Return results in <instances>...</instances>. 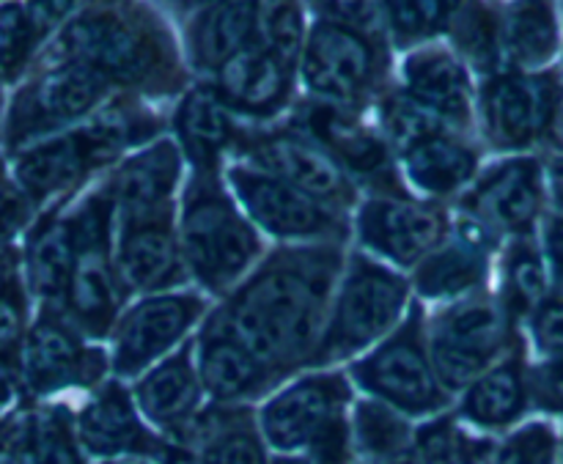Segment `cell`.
I'll return each mask as SVG.
<instances>
[{
	"instance_id": "obj_59",
	"label": "cell",
	"mask_w": 563,
	"mask_h": 464,
	"mask_svg": "<svg viewBox=\"0 0 563 464\" xmlns=\"http://www.w3.org/2000/svg\"><path fill=\"white\" fill-rule=\"evenodd\" d=\"M275 464H306L302 460H284V462H275Z\"/></svg>"
},
{
	"instance_id": "obj_48",
	"label": "cell",
	"mask_w": 563,
	"mask_h": 464,
	"mask_svg": "<svg viewBox=\"0 0 563 464\" xmlns=\"http://www.w3.org/2000/svg\"><path fill=\"white\" fill-rule=\"evenodd\" d=\"M27 209H31V201H27V196L20 187L5 185L0 190V251L22 229V223L27 218Z\"/></svg>"
},
{
	"instance_id": "obj_58",
	"label": "cell",
	"mask_w": 563,
	"mask_h": 464,
	"mask_svg": "<svg viewBox=\"0 0 563 464\" xmlns=\"http://www.w3.org/2000/svg\"><path fill=\"white\" fill-rule=\"evenodd\" d=\"M5 185H9V181H5V170H3V163H0V190H3Z\"/></svg>"
},
{
	"instance_id": "obj_23",
	"label": "cell",
	"mask_w": 563,
	"mask_h": 464,
	"mask_svg": "<svg viewBox=\"0 0 563 464\" xmlns=\"http://www.w3.org/2000/svg\"><path fill=\"white\" fill-rule=\"evenodd\" d=\"M99 159L104 157L88 130L66 132L22 148L16 154L14 179L27 201H47L58 192L71 190Z\"/></svg>"
},
{
	"instance_id": "obj_53",
	"label": "cell",
	"mask_w": 563,
	"mask_h": 464,
	"mask_svg": "<svg viewBox=\"0 0 563 464\" xmlns=\"http://www.w3.org/2000/svg\"><path fill=\"white\" fill-rule=\"evenodd\" d=\"M550 192H553V201L563 209V159L550 170Z\"/></svg>"
},
{
	"instance_id": "obj_21",
	"label": "cell",
	"mask_w": 563,
	"mask_h": 464,
	"mask_svg": "<svg viewBox=\"0 0 563 464\" xmlns=\"http://www.w3.org/2000/svg\"><path fill=\"white\" fill-rule=\"evenodd\" d=\"M550 80L533 75H506L489 82L484 115L493 141L504 148H522L550 126L555 110Z\"/></svg>"
},
{
	"instance_id": "obj_29",
	"label": "cell",
	"mask_w": 563,
	"mask_h": 464,
	"mask_svg": "<svg viewBox=\"0 0 563 464\" xmlns=\"http://www.w3.org/2000/svg\"><path fill=\"white\" fill-rule=\"evenodd\" d=\"M407 93L440 119H465L471 110V80L456 58L438 49L410 55L405 64Z\"/></svg>"
},
{
	"instance_id": "obj_46",
	"label": "cell",
	"mask_w": 563,
	"mask_h": 464,
	"mask_svg": "<svg viewBox=\"0 0 563 464\" xmlns=\"http://www.w3.org/2000/svg\"><path fill=\"white\" fill-rule=\"evenodd\" d=\"M317 3L330 16V22L363 33V36L377 33L383 25V0H317Z\"/></svg>"
},
{
	"instance_id": "obj_1",
	"label": "cell",
	"mask_w": 563,
	"mask_h": 464,
	"mask_svg": "<svg viewBox=\"0 0 563 464\" xmlns=\"http://www.w3.org/2000/svg\"><path fill=\"white\" fill-rule=\"evenodd\" d=\"M339 273L335 247L275 253L236 286L220 319L269 372L286 374L311 363L328 328Z\"/></svg>"
},
{
	"instance_id": "obj_8",
	"label": "cell",
	"mask_w": 563,
	"mask_h": 464,
	"mask_svg": "<svg viewBox=\"0 0 563 464\" xmlns=\"http://www.w3.org/2000/svg\"><path fill=\"white\" fill-rule=\"evenodd\" d=\"M352 388L344 374L317 372L280 388L258 412V432L278 454H306L328 429L350 418Z\"/></svg>"
},
{
	"instance_id": "obj_47",
	"label": "cell",
	"mask_w": 563,
	"mask_h": 464,
	"mask_svg": "<svg viewBox=\"0 0 563 464\" xmlns=\"http://www.w3.org/2000/svg\"><path fill=\"white\" fill-rule=\"evenodd\" d=\"M533 344L548 361L563 357V295L548 297L537 311L531 313Z\"/></svg>"
},
{
	"instance_id": "obj_57",
	"label": "cell",
	"mask_w": 563,
	"mask_h": 464,
	"mask_svg": "<svg viewBox=\"0 0 563 464\" xmlns=\"http://www.w3.org/2000/svg\"><path fill=\"white\" fill-rule=\"evenodd\" d=\"M5 258H3V251H0V284H5Z\"/></svg>"
},
{
	"instance_id": "obj_22",
	"label": "cell",
	"mask_w": 563,
	"mask_h": 464,
	"mask_svg": "<svg viewBox=\"0 0 563 464\" xmlns=\"http://www.w3.org/2000/svg\"><path fill=\"white\" fill-rule=\"evenodd\" d=\"M256 168L278 176L286 185L308 192L328 207L341 209L352 203V185L328 152L297 135H273L253 148Z\"/></svg>"
},
{
	"instance_id": "obj_2",
	"label": "cell",
	"mask_w": 563,
	"mask_h": 464,
	"mask_svg": "<svg viewBox=\"0 0 563 464\" xmlns=\"http://www.w3.org/2000/svg\"><path fill=\"white\" fill-rule=\"evenodd\" d=\"M179 245L192 278L214 295L236 289L262 256L256 225L236 198L207 176L192 181L185 196Z\"/></svg>"
},
{
	"instance_id": "obj_27",
	"label": "cell",
	"mask_w": 563,
	"mask_h": 464,
	"mask_svg": "<svg viewBox=\"0 0 563 464\" xmlns=\"http://www.w3.org/2000/svg\"><path fill=\"white\" fill-rule=\"evenodd\" d=\"M0 464H82L69 412L49 407L22 418L0 445Z\"/></svg>"
},
{
	"instance_id": "obj_56",
	"label": "cell",
	"mask_w": 563,
	"mask_h": 464,
	"mask_svg": "<svg viewBox=\"0 0 563 464\" xmlns=\"http://www.w3.org/2000/svg\"><path fill=\"white\" fill-rule=\"evenodd\" d=\"M5 396H9V377H5L3 363H0V401H3Z\"/></svg>"
},
{
	"instance_id": "obj_24",
	"label": "cell",
	"mask_w": 563,
	"mask_h": 464,
	"mask_svg": "<svg viewBox=\"0 0 563 464\" xmlns=\"http://www.w3.org/2000/svg\"><path fill=\"white\" fill-rule=\"evenodd\" d=\"M181 174V154L176 143L159 141L126 159L115 174L110 192L121 220L168 212L170 196Z\"/></svg>"
},
{
	"instance_id": "obj_54",
	"label": "cell",
	"mask_w": 563,
	"mask_h": 464,
	"mask_svg": "<svg viewBox=\"0 0 563 464\" xmlns=\"http://www.w3.org/2000/svg\"><path fill=\"white\" fill-rule=\"evenodd\" d=\"M102 464H163V462L148 460V456H121V460H104Z\"/></svg>"
},
{
	"instance_id": "obj_41",
	"label": "cell",
	"mask_w": 563,
	"mask_h": 464,
	"mask_svg": "<svg viewBox=\"0 0 563 464\" xmlns=\"http://www.w3.org/2000/svg\"><path fill=\"white\" fill-rule=\"evenodd\" d=\"M383 113H385V126H388L390 137H394L405 152L410 146H416V143L443 132V119H440L434 110H429L427 104L412 99L410 93H401V97L388 99Z\"/></svg>"
},
{
	"instance_id": "obj_32",
	"label": "cell",
	"mask_w": 563,
	"mask_h": 464,
	"mask_svg": "<svg viewBox=\"0 0 563 464\" xmlns=\"http://www.w3.org/2000/svg\"><path fill=\"white\" fill-rule=\"evenodd\" d=\"M75 267V223L71 218H47L27 242V284L44 302H58L69 289Z\"/></svg>"
},
{
	"instance_id": "obj_38",
	"label": "cell",
	"mask_w": 563,
	"mask_h": 464,
	"mask_svg": "<svg viewBox=\"0 0 563 464\" xmlns=\"http://www.w3.org/2000/svg\"><path fill=\"white\" fill-rule=\"evenodd\" d=\"M317 132L330 148V157H339L341 163L357 174H374L385 163V148L368 130H363L357 121L344 119L339 113H322L317 119Z\"/></svg>"
},
{
	"instance_id": "obj_49",
	"label": "cell",
	"mask_w": 563,
	"mask_h": 464,
	"mask_svg": "<svg viewBox=\"0 0 563 464\" xmlns=\"http://www.w3.org/2000/svg\"><path fill=\"white\" fill-rule=\"evenodd\" d=\"M533 396H537L539 407L553 412H563V357L561 361H550L548 366L539 368L533 374Z\"/></svg>"
},
{
	"instance_id": "obj_4",
	"label": "cell",
	"mask_w": 563,
	"mask_h": 464,
	"mask_svg": "<svg viewBox=\"0 0 563 464\" xmlns=\"http://www.w3.org/2000/svg\"><path fill=\"white\" fill-rule=\"evenodd\" d=\"M350 374L372 399L394 407L407 418L438 416L451 401V394L432 366L418 308H412L410 317L388 339L361 357Z\"/></svg>"
},
{
	"instance_id": "obj_52",
	"label": "cell",
	"mask_w": 563,
	"mask_h": 464,
	"mask_svg": "<svg viewBox=\"0 0 563 464\" xmlns=\"http://www.w3.org/2000/svg\"><path fill=\"white\" fill-rule=\"evenodd\" d=\"M550 135H553L555 146L563 148V93L555 99V110H553V119H550Z\"/></svg>"
},
{
	"instance_id": "obj_55",
	"label": "cell",
	"mask_w": 563,
	"mask_h": 464,
	"mask_svg": "<svg viewBox=\"0 0 563 464\" xmlns=\"http://www.w3.org/2000/svg\"><path fill=\"white\" fill-rule=\"evenodd\" d=\"M181 5H190V9H207V5H214V3H220V0H179Z\"/></svg>"
},
{
	"instance_id": "obj_20",
	"label": "cell",
	"mask_w": 563,
	"mask_h": 464,
	"mask_svg": "<svg viewBox=\"0 0 563 464\" xmlns=\"http://www.w3.org/2000/svg\"><path fill=\"white\" fill-rule=\"evenodd\" d=\"M196 368L203 394L218 405L253 399L264 394L275 377L220 317H214L196 339Z\"/></svg>"
},
{
	"instance_id": "obj_33",
	"label": "cell",
	"mask_w": 563,
	"mask_h": 464,
	"mask_svg": "<svg viewBox=\"0 0 563 464\" xmlns=\"http://www.w3.org/2000/svg\"><path fill=\"white\" fill-rule=\"evenodd\" d=\"M405 174L429 196H451L476 174V154L449 135H432L405 152Z\"/></svg>"
},
{
	"instance_id": "obj_5",
	"label": "cell",
	"mask_w": 563,
	"mask_h": 464,
	"mask_svg": "<svg viewBox=\"0 0 563 464\" xmlns=\"http://www.w3.org/2000/svg\"><path fill=\"white\" fill-rule=\"evenodd\" d=\"M113 192L102 190L86 198L71 214L75 223V267H71L66 308L71 324L91 339H104L115 328L119 311V275L110 253V223H113Z\"/></svg>"
},
{
	"instance_id": "obj_3",
	"label": "cell",
	"mask_w": 563,
	"mask_h": 464,
	"mask_svg": "<svg viewBox=\"0 0 563 464\" xmlns=\"http://www.w3.org/2000/svg\"><path fill=\"white\" fill-rule=\"evenodd\" d=\"M407 295L410 286L399 273L374 258L352 256L335 289L328 328L311 357L313 366L346 361L388 339L407 311Z\"/></svg>"
},
{
	"instance_id": "obj_16",
	"label": "cell",
	"mask_w": 563,
	"mask_h": 464,
	"mask_svg": "<svg viewBox=\"0 0 563 464\" xmlns=\"http://www.w3.org/2000/svg\"><path fill=\"white\" fill-rule=\"evenodd\" d=\"M163 464H267V443L247 410H201L170 434Z\"/></svg>"
},
{
	"instance_id": "obj_28",
	"label": "cell",
	"mask_w": 563,
	"mask_h": 464,
	"mask_svg": "<svg viewBox=\"0 0 563 464\" xmlns=\"http://www.w3.org/2000/svg\"><path fill=\"white\" fill-rule=\"evenodd\" d=\"M528 407V379L517 357L495 363L465 388L462 418L478 429H506L520 421Z\"/></svg>"
},
{
	"instance_id": "obj_10",
	"label": "cell",
	"mask_w": 563,
	"mask_h": 464,
	"mask_svg": "<svg viewBox=\"0 0 563 464\" xmlns=\"http://www.w3.org/2000/svg\"><path fill=\"white\" fill-rule=\"evenodd\" d=\"M229 185L247 220L278 240H333L344 234L339 209L317 201L256 165L231 168Z\"/></svg>"
},
{
	"instance_id": "obj_36",
	"label": "cell",
	"mask_w": 563,
	"mask_h": 464,
	"mask_svg": "<svg viewBox=\"0 0 563 464\" xmlns=\"http://www.w3.org/2000/svg\"><path fill=\"white\" fill-rule=\"evenodd\" d=\"M548 300V264L528 240L509 247L504 267V308L506 313H533Z\"/></svg>"
},
{
	"instance_id": "obj_7",
	"label": "cell",
	"mask_w": 563,
	"mask_h": 464,
	"mask_svg": "<svg viewBox=\"0 0 563 464\" xmlns=\"http://www.w3.org/2000/svg\"><path fill=\"white\" fill-rule=\"evenodd\" d=\"M509 341V313L487 295H467L451 302L427 335L432 366L449 394L465 390L495 366Z\"/></svg>"
},
{
	"instance_id": "obj_6",
	"label": "cell",
	"mask_w": 563,
	"mask_h": 464,
	"mask_svg": "<svg viewBox=\"0 0 563 464\" xmlns=\"http://www.w3.org/2000/svg\"><path fill=\"white\" fill-rule=\"evenodd\" d=\"M49 66L80 64L108 80L137 82L152 75L159 60L154 33L113 5H93L64 25L49 44Z\"/></svg>"
},
{
	"instance_id": "obj_37",
	"label": "cell",
	"mask_w": 563,
	"mask_h": 464,
	"mask_svg": "<svg viewBox=\"0 0 563 464\" xmlns=\"http://www.w3.org/2000/svg\"><path fill=\"white\" fill-rule=\"evenodd\" d=\"M253 42L291 66L306 47L297 0H253Z\"/></svg>"
},
{
	"instance_id": "obj_11",
	"label": "cell",
	"mask_w": 563,
	"mask_h": 464,
	"mask_svg": "<svg viewBox=\"0 0 563 464\" xmlns=\"http://www.w3.org/2000/svg\"><path fill=\"white\" fill-rule=\"evenodd\" d=\"M203 300L185 291L146 295L115 322L110 366L119 377H141L143 372L176 352L192 324L201 319Z\"/></svg>"
},
{
	"instance_id": "obj_25",
	"label": "cell",
	"mask_w": 563,
	"mask_h": 464,
	"mask_svg": "<svg viewBox=\"0 0 563 464\" xmlns=\"http://www.w3.org/2000/svg\"><path fill=\"white\" fill-rule=\"evenodd\" d=\"M482 223L456 236H445L416 267V289L432 300L467 297L487 278L489 240Z\"/></svg>"
},
{
	"instance_id": "obj_13",
	"label": "cell",
	"mask_w": 563,
	"mask_h": 464,
	"mask_svg": "<svg viewBox=\"0 0 563 464\" xmlns=\"http://www.w3.org/2000/svg\"><path fill=\"white\" fill-rule=\"evenodd\" d=\"M75 432L80 449L99 460H121V456H148L163 462L168 440L152 434L146 418L141 416L132 390L121 383H104L93 390L75 418Z\"/></svg>"
},
{
	"instance_id": "obj_19",
	"label": "cell",
	"mask_w": 563,
	"mask_h": 464,
	"mask_svg": "<svg viewBox=\"0 0 563 464\" xmlns=\"http://www.w3.org/2000/svg\"><path fill=\"white\" fill-rule=\"evenodd\" d=\"M135 405L146 423L176 434L201 412L203 385L196 368V341H185L176 352L154 363L137 377Z\"/></svg>"
},
{
	"instance_id": "obj_51",
	"label": "cell",
	"mask_w": 563,
	"mask_h": 464,
	"mask_svg": "<svg viewBox=\"0 0 563 464\" xmlns=\"http://www.w3.org/2000/svg\"><path fill=\"white\" fill-rule=\"evenodd\" d=\"M544 251H548V264L555 275L563 278V214L548 223V236H544Z\"/></svg>"
},
{
	"instance_id": "obj_26",
	"label": "cell",
	"mask_w": 563,
	"mask_h": 464,
	"mask_svg": "<svg viewBox=\"0 0 563 464\" xmlns=\"http://www.w3.org/2000/svg\"><path fill=\"white\" fill-rule=\"evenodd\" d=\"M286 69L284 60L251 42L218 69V93L247 113H269L286 97Z\"/></svg>"
},
{
	"instance_id": "obj_42",
	"label": "cell",
	"mask_w": 563,
	"mask_h": 464,
	"mask_svg": "<svg viewBox=\"0 0 563 464\" xmlns=\"http://www.w3.org/2000/svg\"><path fill=\"white\" fill-rule=\"evenodd\" d=\"M489 464H561L559 440L544 423H531L495 445Z\"/></svg>"
},
{
	"instance_id": "obj_45",
	"label": "cell",
	"mask_w": 563,
	"mask_h": 464,
	"mask_svg": "<svg viewBox=\"0 0 563 464\" xmlns=\"http://www.w3.org/2000/svg\"><path fill=\"white\" fill-rule=\"evenodd\" d=\"M456 42L482 66H495V60L504 55V49H500V25H495L489 14L478 9L462 16L460 38Z\"/></svg>"
},
{
	"instance_id": "obj_18",
	"label": "cell",
	"mask_w": 563,
	"mask_h": 464,
	"mask_svg": "<svg viewBox=\"0 0 563 464\" xmlns=\"http://www.w3.org/2000/svg\"><path fill=\"white\" fill-rule=\"evenodd\" d=\"M544 201V179L537 159H509L482 176L467 209L484 229L526 236Z\"/></svg>"
},
{
	"instance_id": "obj_12",
	"label": "cell",
	"mask_w": 563,
	"mask_h": 464,
	"mask_svg": "<svg viewBox=\"0 0 563 464\" xmlns=\"http://www.w3.org/2000/svg\"><path fill=\"white\" fill-rule=\"evenodd\" d=\"M22 377L36 396L64 388H88L104 377L108 361L99 350H88L80 330L55 313H42L22 344Z\"/></svg>"
},
{
	"instance_id": "obj_30",
	"label": "cell",
	"mask_w": 563,
	"mask_h": 464,
	"mask_svg": "<svg viewBox=\"0 0 563 464\" xmlns=\"http://www.w3.org/2000/svg\"><path fill=\"white\" fill-rule=\"evenodd\" d=\"M500 49L520 69L548 64L559 49L553 0H515L500 20Z\"/></svg>"
},
{
	"instance_id": "obj_15",
	"label": "cell",
	"mask_w": 563,
	"mask_h": 464,
	"mask_svg": "<svg viewBox=\"0 0 563 464\" xmlns=\"http://www.w3.org/2000/svg\"><path fill=\"white\" fill-rule=\"evenodd\" d=\"M115 275L119 286L135 295H157L165 286L181 278V245L168 212L141 214L121 220V234L115 242Z\"/></svg>"
},
{
	"instance_id": "obj_34",
	"label": "cell",
	"mask_w": 563,
	"mask_h": 464,
	"mask_svg": "<svg viewBox=\"0 0 563 464\" xmlns=\"http://www.w3.org/2000/svg\"><path fill=\"white\" fill-rule=\"evenodd\" d=\"M176 126H179L187 154L203 170L212 168L218 154L231 141V119L225 113V99L218 91H209V88H198V91L187 93L179 115H176Z\"/></svg>"
},
{
	"instance_id": "obj_40",
	"label": "cell",
	"mask_w": 563,
	"mask_h": 464,
	"mask_svg": "<svg viewBox=\"0 0 563 464\" xmlns=\"http://www.w3.org/2000/svg\"><path fill=\"white\" fill-rule=\"evenodd\" d=\"M385 14L399 36H434L460 14L462 0H383Z\"/></svg>"
},
{
	"instance_id": "obj_9",
	"label": "cell",
	"mask_w": 563,
	"mask_h": 464,
	"mask_svg": "<svg viewBox=\"0 0 563 464\" xmlns=\"http://www.w3.org/2000/svg\"><path fill=\"white\" fill-rule=\"evenodd\" d=\"M108 82V77L80 64L47 66L11 99L5 115V146L25 148V143L82 119L104 97Z\"/></svg>"
},
{
	"instance_id": "obj_31",
	"label": "cell",
	"mask_w": 563,
	"mask_h": 464,
	"mask_svg": "<svg viewBox=\"0 0 563 464\" xmlns=\"http://www.w3.org/2000/svg\"><path fill=\"white\" fill-rule=\"evenodd\" d=\"M253 42V0H220L196 16L190 31L192 58L203 69H220Z\"/></svg>"
},
{
	"instance_id": "obj_44",
	"label": "cell",
	"mask_w": 563,
	"mask_h": 464,
	"mask_svg": "<svg viewBox=\"0 0 563 464\" xmlns=\"http://www.w3.org/2000/svg\"><path fill=\"white\" fill-rule=\"evenodd\" d=\"M25 300L16 280L0 284V363L11 361L25 344Z\"/></svg>"
},
{
	"instance_id": "obj_17",
	"label": "cell",
	"mask_w": 563,
	"mask_h": 464,
	"mask_svg": "<svg viewBox=\"0 0 563 464\" xmlns=\"http://www.w3.org/2000/svg\"><path fill=\"white\" fill-rule=\"evenodd\" d=\"M374 71V53L366 36L335 22H319L302 47V80L330 102L361 97Z\"/></svg>"
},
{
	"instance_id": "obj_39",
	"label": "cell",
	"mask_w": 563,
	"mask_h": 464,
	"mask_svg": "<svg viewBox=\"0 0 563 464\" xmlns=\"http://www.w3.org/2000/svg\"><path fill=\"white\" fill-rule=\"evenodd\" d=\"M38 31L27 14L25 3L3 0L0 3V82L20 80L36 49Z\"/></svg>"
},
{
	"instance_id": "obj_50",
	"label": "cell",
	"mask_w": 563,
	"mask_h": 464,
	"mask_svg": "<svg viewBox=\"0 0 563 464\" xmlns=\"http://www.w3.org/2000/svg\"><path fill=\"white\" fill-rule=\"evenodd\" d=\"M77 5V0H25V9L31 14L33 25H36L38 36L53 31L55 25L66 20L71 14V9Z\"/></svg>"
},
{
	"instance_id": "obj_43",
	"label": "cell",
	"mask_w": 563,
	"mask_h": 464,
	"mask_svg": "<svg viewBox=\"0 0 563 464\" xmlns=\"http://www.w3.org/2000/svg\"><path fill=\"white\" fill-rule=\"evenodd\" d=\"M412 454L421 464H467L465 438L456 432L449 418H438L418 429L412 440Z\"/></svg>"
},
{
	"instance_id": "obj_14",
	"label": "cell",
	"mask_w": 563,
	"mask_h": 464,
	"mask_svg": "<svg viewBox=\"0 0 563 464\" xmlns=\"http://www.w3.org/2000/svg\"><path fill=\"white\" fill-rule=\"evenodd\" d=\"M357 234L372 253L396 267H418L449 236V218L423 203L372 198L357 212Z\"/></svg>"
},
{
	"instance_id": "obj_35",
	"label": "cell",
	"mask_w": 563,
	"mask_h": 464,
	"mask_svg": "<svg viewBox=\"0 0 563 464\" xmlns=\"http://www.w3.org/2000/svg\"><path fill=\"white\" fill-rule=\"evenodd\" d=\"M352 421V440H355V454L372 464H383L396 460L405 451L412 449L416 432L407 423V416H401L394 407L383 405L377 399L357 401Z\"/></svg>"
}]
</instances>
